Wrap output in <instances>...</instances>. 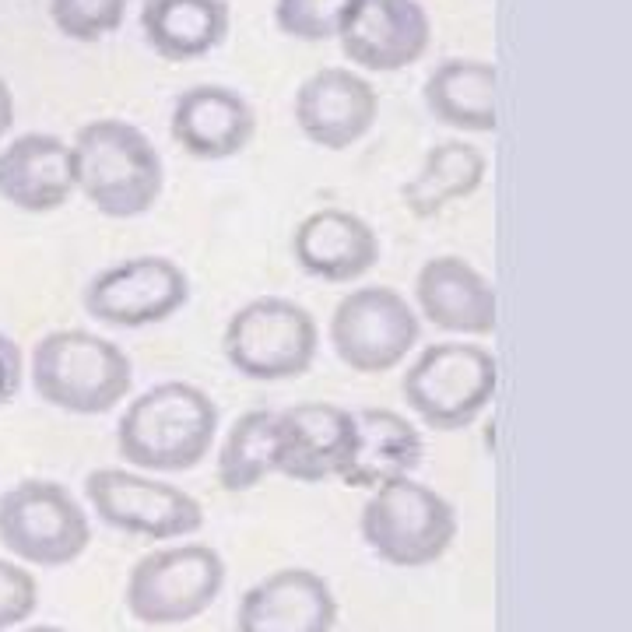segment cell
Segmentation results:
<instances>
[{"label": "cell", "mask_w": 632, "mask_h": 632, "mask_svg": "<svg viewBox=\"0 0 632 632\" xmlns=\"http://www.w3.org/2000/svg\"><path fill=\"white\" fill-rule=\"evenodd\" d=\"M359 415L331 401L278 411V474L302 485L345 478L359 457Z\"/></svg>", "instance_id": "12"}, {"label": "cell", "mask_w": 632, "mask_h": 632, "mask_svg": "<svg viewBox=\"0 0 632 632\" xmlns=\"http://www.w3.org/2000/svg\"><path fill=\"white\" fill-rule=\"evenodd\" d=\"M29 376L50 408L71 415H106L127 401L134 362L116 341L81 327H60L32 345Z\"/></svg>", "instance_id": "3"}, {"label": "cell", "mask_w": 632, "mask_h": 632, "mask_svg": "<svg viewBox=\"0 0 632 632\" xmlns=\"http://www.w3.org/2000/svg\"><path fill=\"white\" fill-rule=\"evenodd\" d=\"M362 541L380 562L397 569H425L457 541V513L436 489L397 478L366 499L359 517Z\"/></svg>", "instance_id": "5"}, {"label": "cell", "mask_w": 632, "mask_h": 632, "mask_svg": "<svg viewBox=\"0 0 632 632\" xmlns=\"http://www.w3.org/2000/svg\"><path fill=\"white\" fill-rule=\"evenodd\" d=\"M496 380V355L485 345L439 341L422 348V355L408 366L401 376V394L429 429L457 432L489 408Z\"/></svg>", "instance_id": "6"}, {"label": "cell", "mask_w": 632, "mask_h": 632, "mask_svg": "<svg viewBox=\"0 0 632 632\" xmlns=\"http://www.w3.org/2000/svg\"><path fill=\"white\" fill-rule=\"evenodd\" d=\"M425 109L443 127L464 134L496 130V67L489 60L450 57L429 71L422 85Z\"/></svg>", "instance_id": "21"}, {"label": "cell", "mask_w": 632, "mask_h": 632, "mask_svg": "<svg viewBox=\"0 0 632 632\" xmlns=\"http://www.w3.org/2000/svg\"><path fill=\"white\" fill-rule=\"evenodd\" d=\"M39 608V580L15 559H0V632L29 622Z\"/></svg>", "instance_id": "27"}, {"label": "cell", "mask_w": 632, "mask_h": 632, "mask_svg": "<svg viewBox=\"0 0 632 632\" xmlns=\"http://www.w3.org/2000/svg\"><path fill=\"white\" fill-rule=\"evenodd\" d=\"M85 503L102 524L151 541L187 538L204 527V506L187 489L127 471V467L88 471Z\"/></svg>", "instance_id": "11"}, {"label": "cell", "mask_w": 632, "mask_h": 632, "mask_svg": "<svg viewBox=\"0 0 632 632\" xmlns=\"http://www.w3.org/2000/svg\"><path fill=\"white\" fill-rule=\"evenodd\" d=\"M18 632H67V629H60V625H25Z\"/></svg>", "instance_id": "30"}, {"label": "cell", "mask_w": 632, "mask_h": 632, "mask_svg": "<svg viewBox=\"0 0 632 632\" xmlns=\"http://www.w3.org/2000/svg\"><path fill=\"white\" fill-rule=\"evenodd\" d=\"M25 380V359H22V348H18L15 338L0 331V408L8 401H15V394L22 390Z\"/></svg>", "instance_id": "28"}, {"label": "cell", "mask_w": 632, "mask_h": 632, "mask_svg": "<svg viewBox=\"0 0 632 632\" xmlns=\"http://www.w3.org/2000/svg\"><path fill=\"white\" fill-rule=\"evenodd\" d=\"M355 8L359 0H274V25L299 43H327L341 39Z\"/></svg>", "instance_id": "25"}, {"label": "cell", "mask_w": 632, "mask_h": 632, "mask_svg": "<svg viewBox=\"0 0 632 632\" xmlns=\"http://www.w3.org/2000/svg\"><path fill=\"white\" fill-rule=\"evenodd\" d=\"M215 471L225 492H250L278 474V411L253 408L239 415L218 446Z\"/></svg>", "instance_id": "24"}, {"label": "cell", "mask_w": 632, "mask_h": 632, "mask_svg": "<svg viewBox=\"0 0 632 632\" xmlns=\"http://www.w3.org/2000/svg\"><path fill=\"white\" fill-rule=\"evenodd\" d=\"M359 415V457L352 471L341 478L352 489H380L397 478H411L415 467L422 464V432L390 408H362Z\"/></svg>", "instance_id": "22"}, {"label": "cell", "mask_w": 632, "mask_h": 632, "mask_svg": "<svg viewBox=\"0 0 632 632\" xmlns=\"http://www.w3.org/2000/svg\"><path fill=\"white\" fill-rule=\"evenodd\" d=\"M229 0H144L141 36L169 64L208 57L229 36Z\"/></svg>", "instance_id": "20"}, {"label": "cell", "mask_w": 632, "mask_h": 632, "mask_svg": "<svg viewBox=\"0 0 632 632\" xmlns=\"http://www.w3.org/2000/svg\"><path fill=\"white\" fill-rule=\"evenodd\" d=\"M489 158L482 148L467 141H443L425 151L418 173L404 183L401 197L404 208L415 218H436L450 204L467 201L474 190L482 187Z\"/></svg>", "instance_id": "23"}, {"label": "cell", "mask_w": 632, "mask_h": 632, "mask_svg": "<svg viewBox=\"0 0 632 632\" xmlns=\"http://www.w3.org/2000/svg\"><path fill=\"white\" fill-rule=\"evenodd\" d=\"M338 43L362 71L394 74L425 57L432 43V18L418 0H359Z\"/></svg>", "instance_id": "14"}, {"label": "cell", "mask_w": 632, "mask_h": 632, "mask_svg": "<svg viewBox=\"0 0 632 632\" xmlns=\"http://www.w3.org/2000/svg\"><path fill=\"white\" fill-rule=\"evenodd\" d=\"M225 587V559L211 545H169L141 555L127 573L130 618L141 625H183L204 615Z\"/></svg>", "instance_id": "8"}, {"label": "cell", "mask_w": 632, "mask_h": 632, "mask_svg": "<svg viewBox=\"0 0 632 632\" xmlns=\"http://www.w3.org/2000/svg\"><path fill=\"white\" fill-rule=\"evenodd\" d=\"M78 194L74 144L57 134L29 130L0 148V197L29 215L60 211Z\"/></svg>", "instance_id": "16"}, {"label": "cell", "mask_w": 632, "mask_h": 632, "mask_svg": "<svg viewBox=\"0 0 632 632\" xmlns=\"http://www.w3.org/2000/svg\"><path fill=\"white\" fill-rule=\"evenodd\" d=\"M222 352L243 380L285 383L309 373L320 355V324L285 295H260L229 316Z\"/></svg>", "instance_id": "4"}, {"label": "cell", "mask_w": 632, "mask_h": 632, "mask_svg": "<svg viewBox=\"0 0 632 632\" xmlns=\"http://www.w3.org/2000/svg\"><path fill=\"white\" fill-rule=\"evenodd\" d=\"M331 348L352 373L380 376L397 369L422 338L418 309L390 285L352 288L331 313Z\"/></svg>", "instance_id": "9"}, {"label": "cell", "mask_w": 632, "mask_h": 632, "mask_svg": "<svg viewBox=\"0 0 632 632\" xmlns=\"http://www.w3.org/2000/svg\"><path fill=\"white\" fill-rule=\"evenodd\" d=\"M190 302V274L176 260L141 253L116 260L88 278L81 288V306L92 320L120 331L166 324Z\"/></svg>", "instance_id": "10"}, {"label": "cell", "mask_w": 632, "mask_h": 632, "mask_svg": "<svg viewBox=\"0 0 632 632\" xmlns=\"http://www.w3.org/2000/svg\"><path fill=\"white\" fill-rule=\"evenodd\" d=\"M88 541L92 520L60 482L25 478L0 492V545L25 566H71L85 555Z\"/></svg>", "instance_id": "7"}, {"label": "cell", "mask_w": 632, "mask_h": 632, "mask_svg": "<svg viewBox=\"0 0 632 632\" xmlns=\"http://www.w3.org/2000/svg\"><path fill=\"white\" fill-rule=\"evenodd\" d=\"M292 113L309 144L345 151L373 130L380 116V92L352 67H320L299 85Z\"/></svg>", "instance_id": "13"}, {"label": "cell", "mask_w": 632, "mask_h": 632, "mask_svg": "<svg viewBox=\"0 0 632 632\" xmlns=\"http://www.w3.org/2000/svg\"><path fill=\"white\" fill-rule=\"evenodd\" d=\"M169 134L190 158L222 162L253 141L257 113L229 85H190L187 92L176 95Z\"/></svg>", "instance_id": "18"}, {"label": "cell", "mask_w": 632, "mask_h": 632, "mask_svg": "<svg viewBox=\"0 0 632 632\" xmlns=\"http://www.w3.org/2000/svg\"><path fill=\"white\" fill-rule=\"evenodd\" d=\"M418 313L432 327L467 338H485L496 331V288L464 257H432L415 274Z\"/></svg>", "instance_id": "19"}, {"label": "cell", "mask_w": 632, "mask_h": 632, "mask_svg": "<svg viewBox=\"0 0 632 632\" xmlns=\"http://www.w3.org/2000/svg\"><path fill=\"white\" fill-rule=\"evenodd\" d=\"M292 260L299 271L331 285H352L380 264V236L362 215L345 208H320L292 232Z\"/></svg>", "instance_id": "17"}, {"label": "cell", "mask_w": 632, "mask_h": 632, "mask_svg": "<svg viewBox=\"0 0 632 632\" xmlns=\"http://www.w3.org/2000/svg\"><path fill=\"white\" fill-rule=\"evenodd\" d=\"M11 123H15V95H11L8 81L0 78V141L11 130Z\"/></svg>", "instance_id": "29"}, {"label": "cell", "mask_w": 632, "mask_h": 632, "mask_svg": "<svg viewBox=\"0 0 632 632\" xmlns=\"http://www.w3.org/2000/svg\"><path fill=\"white\" fill-rule=\"evenodd\" d=\"M218 436V404L201 387L166 380L127 401L116 422V450L141 471H194Z\"/></svg>", "instance_id": "1"}, {"label": "cell", "mask_w": 632, "mask_h": 632, "mask_svg": "<svg viewBox=\"0 0 632 632\" xmlns=\"http://www.w3.org/2000/svg\"><path fill=\"white\" fill-rule=\"evenodd\" d=\"M71 144L78 158V190L99 215L137 218L155 208L166 187V166L141 127L120 116H102L81 123Z\"/></svg>", "instance_id": "2"}, {"label": "cell", "mask_w": 632, "mask_h": 632, "mask_svg": "<svg viewBox=\"0 0 632 632\" xmlns=\"http://www.w3.org/2000/svg\"><path fill=\"white\" fill-rule=\"evenodd\" d=\"M334 625L338 597L306 566H285L257 580L236 608V632H331Z\"/></svg>", "instance_id": "15"}, {"label": "cell", "mask_w": 632, "mask_h": 632, "mask_svg": "<svg viewBox=\"0 0 632 632\" xmlns=\"http://www.w3.org/2000/svg\"><path fill=\"white\" fill-rule=\"evenodd\" d=\"M130 0H50V18L74 43H99L127 18Z\"/></svg>", "instance_id": "26"}]
</instances>
